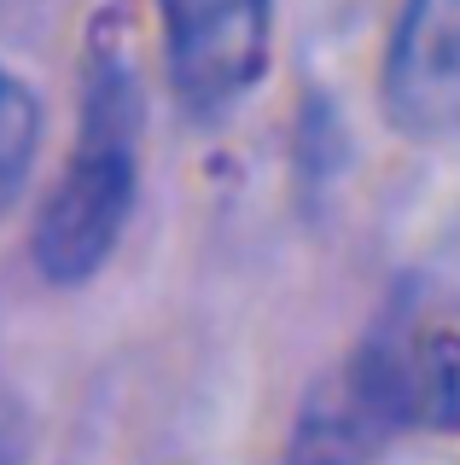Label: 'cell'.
<instances>
[{
	"label": "cell",
	"instance_id": "cell-4",
	"mask_svg": "<svg viewBox=\"0 0 460 465\" xmlns=\"http://www.w3.org/2000/svg\"><path fill=\"white\" fill-rule=\"evenodd\" d=\"M373 430H379V419L367 413V401L355 396V384L344 378L338 390H321V396L297 413L285 465H367Z\"/></svg>",
	"mask_w": 460,
	"mask_h": 465
},
{
	"label": "cell",
	"instance_id": "cell-1",
	"mask_svg": "<svg viewBox=\"0 0 460 465\" xmlns=\"http://www.w3.org/2000/svg\"><path fill=\"white\" fill-rule=\"evenodd\" d=\"M140 198V99L135 76L111 47H94V64L82 76V116L70 157L41 198L30 251L41 280L82 285L111 262L123 244V227Z\"/></svg>",
	"mask_w": 460,
	"mask_h": 465
},
{
	"label": "cell",
	"instance_id": "cell-3",
	"mask_svg": "<svg viewBox=\"0 0 460 465\" xmlns=\"http://www.w3.org/2000/svg\"><path fill=\"white\" fill-rule=\"evenodd\" d=\"M385 99L408 134H460V0H402Z\"/></svg>",
	"mask_w": 460,
	"mask_h": 465
},
{
	"label": "cell",
	"instance_id": "cell-2",
	"mask_svg": "<svg viewBox=\"0 0 460 465\" xmlns=\"http://www.w3.org/2000/svg\"><path fill=\"white\" fill-rule=\"evenodd\" d=\"M164 76L181 111L227 116L245 105L275 47V0H157Z\"/></svg>",
	"mask_w": 460,
	"mask_h": 465
},
{
	"label": "cell",
	"instance_id": "cell-6",
	"mask_svg": "<svg viewBox=\"0 0 460 465\" xmlns=\"http://www.w3.org/2000/svg\"><path fill=\"white\" fill-rule=\"evenodd\" d=\"M0 465H24V425L12 407H0Z\"/></svg>",
	"mask_w": 460,
	"mask_h": 465
},
{
	"label": "cell",
	"instance_id": "cell-5",
	"mask_svg": "<svg viewBox=\"0 0 460 465\" xmlns=\"http://www.w3.org/2000/svg\"><path fill=\"white\" fill-rule=\"evenodd\" d=\"M35 145H41V105H35L30 87L0 64V210L30 181Z\"/></svg>",
	"mask_w": 460,
	"mask_h": 465
}]
</instances>
